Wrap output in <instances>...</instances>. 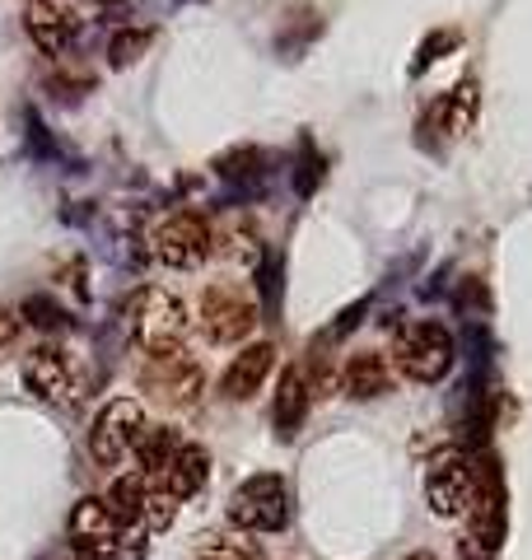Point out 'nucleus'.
Listing matches in <instances>:
<instances>
[{
    "mask_svg": "<svg viewBox=\"0 0 532 560\" xmlns=\"http://www.w3.org/2000/svg\"><path fill=\"white\" fill-rule=\"evenodd\" d=\"M206 477H210V453L201 444H177L173 463L164 467V486L173 490L177 500H187V495H197V490L206 486Z\"/></svg>",
    "mask_w": 532,
    "mask_h": 560,
    "instance_id": "obj_16",
    "label": "nucleus"
},
{
    "mask_svg": "<svg viewBox=\"0 0 532 560\" xmlns=\"http://www.w3.org/2000/svg\"><path fill=\"white\" fill-rule=\"evenodd\" d=\"M309 401H313V393H309V383H304V374L299 370H290L286 378H280V393H276V430L286 434H299V425H304V416H309Z\"/></svg>",
    "mask_w": 532,
    "mask_h": 560,
    "instance_id": "obj_17",
    "label": "nucleus"
},
{
    "mask_svg": "<svg viewBox=\"0 0 532 560\" xmlns=\"http://www.w3.org/2000/svg\"><path fill=\"white\" fill-rule=\"evenodd\" d=\"M388 383H393V370H388V360L379 355V350H360V355L346 360V374H342L346 397H355V401L383 397Z\"/></svg>",
    "mask_w": 532,
    "mask_h": 560,
    "instance_id": "obj_14",
    "label": "nucleus"
},
{
    "mask_svg": "<svg viewBox=\"0 0 532 560\" xmlns=\"http://www.w3.org/2000/svg\"><path fill=\"white\" fill-rule=\"evenodd\" d=\"M206 388V370L201 360H192L187 350H173V355H150L146 370H140V393H150L164 407H192Z\"/></svg>",
    "mask_w": 532,
    "mask_h": 560,
    "instance_id": "obj_8",
    "label": "nucleus"
},
{
    "mask_svg": "<svg viewBox=\"0 0 532 560\" xmlns=\"http://www.w3.org/2000/svg\"><path fill=\"white\" fill-rule=\"evenodd\" d=\"M463 560H467V556H463ZM472 560H476V556H472Z\"/></svg>",
    "mask_w": 532,
    "mask_h": 560,
    "instance_id": "obj_26",
    "label": "nucleus"
},
{
    "mask_svg": "<svg viewBox=\"0 0 532 560\" xmlns=\"http://www.w3.org/2000/svg\"><path fill=\"white\" fill-rule=\"evenodd\" d=\"M154 43V33L150 28H122L117 38H113V47H108V57H113V66H131V61H140V51H146Z\"/></svg>",
    "mask_w": 532,
    "mask_h": 560,
    "instance_id": "obj_22",
    "label": "nucleus"
},
{
    "mask_svg": "<svg viewBox=\"0 0 532 560\" xmlns=\"http://www.w3.org/2000/svg\"><path fill=\"white\" fill-rule=\"evenodd\" d=\"M201 560H257V551H253V541H247V537L216 533V537H206Z\"/></svg>",
    "mask_w": 532,
    "mask_h": 560,
    "instance_id": "obj_21",
    "label": "nucleus"
},
{
    "mask_svg": "<svg viewBox=\"0 0 532 560\" xmlns=\"http://www.w3.org/2000/svg\"><path fill=\"white\" fill-rule=\"evenodd\" d=\"M150 430L146 420V407H140L136 397H113L108 407L94 416V430H89V453H94V463L103 467H117L127 453H136L140 434Z\"/></svg>",
    "mask_w": 532,
    "mask_h": 560,
    "instance_id": "obj_3",
    "label": "nucleus"
},
{
    "mask_svg": "<svg viewBox=\"0 0 532 560\" xmlns=\"http://www.w3.org/2000/svg\"><path fill=\"white\" fill-rule=\"evenodd\" d=\"M467 518L486 551H495L505 541V477H500V467H495V458H472Z\"/></svg>",
    "mask_w": 532,
    "mask_h": 560,
    "instance_id": "obj_9",
    "label": "nucleus"
},
{
    "mask_svg": "<svg viewBox=\"0 0 532 560\" xmlns=\"http://www.w3.org/2000/svg\"><path fill=\"white\" fill-rule=\"evenodd\" d=\"M271 370H276V350L266 341H257V346H247L243 355H234V364H229L224 378H220V388L229 401H247L266 378H271Z\"/></svg>",
    "mask_w": 532,
    "mask_h": 560,
    "instance_id": "obj_13",
    "label": "nucleus"
},
{
    "mask_svg": "<svg viewBox=\"0 0 532 560\" xmlns=\"http://www.w3.org/2000/svg\"><path fill=\"white\" fill-rule=\"evenodd\" d=\"M406 560H435V556H425V551H420V556H406Z\"/></svg>",
    "mask_w": 532,
    "mask_h": 560,
    "instance_id": "obj_25",
    "label": "nucleus"
},
{
    "mask_svg": "<svg viewBox=\"0 0 532 560\" xmlns=\"http://www.w3.org/2000/svg\"><path fill=\"white\" fill-rule=\"evenodd\" d=\"M146 495H150L146 477H117L113 490H108L103 500H108V510L117 514L122 528H127V523H140V518H146Z\"/></svg>",
    "mask_w": 532,
    "mask_h": 560,
    "instance_id": "obj_18",
    "label": "nucleus"
},
{
    "mask_svg": "<svg viewBox=\"0 0 532 560\" xmlns=\"http://www.w3.org/2000/svg\"><path fill=\"white\" fill-rule=\"evenodd\" d=\"M28 38L38 43L47 57H61V51L76 43V28H80V20H76V10L70 5H61V0H28Z\"/></svg>",
    "mask_w": 532,
    "mask_h": 560,
    "instance_id": "obj_12",
    "label": "nucleus"
},
{
    "mask_svg": "<svg viewBox=\"0 0 532 560\" xmlns=\"http://www.w3.org/2000/svg\"><path fill=\"white\" fill-rule=\"evenodd\" d=\"M467 495H472V458L463 448H443L430 458L425 471V500L439 518H458L467 514Z\"/></svg>",
    "mask_w": 532,
    "mask_h": 560,
    "instance_id": "obj_11",
    "label": "nucleus"
},
{
    "mask_svg": "<svg viewBox=\"0 0 532 560\" xmlns=\"http://www.w3.org/2000/svg\"><path fill=\"white\" fill-rule=\"evenodd\" d=\"M393 355H397V370L412 378V383H439L443 374L453 370L458 350H453V337L443 323H406L397 327V341H393Z\"/></svg>",
    "mask_w": 532,
    "mask_h": 560,
    "instance_id": "obj_2",
    "label": "nucleus"
},
{
    "mask_svg": "<svg viewBox=\"0 0 532 560\" xmlns=\"http://www.w3.org/2000/svg\"><path fill=\"white\" fill-rule=\"evenodd\" d=\"M20 327H24V313L10 308V304H0V350H5L14 337H20Z\"/></svg>",
    "mask_w": 532,
    "mask_h": 560,
    "instance_id": "obj_24",
    "label": "nucleus"
},
{
    "mask_svg": "<svg viewBox=\"0 0 532 560\" xmlns=\"http://www.w3.org/2000/svg\"><path fill=\"white\" fill-rule=\"evenodd\" d=\"M257 318H262L257 300H253V290H243V285H210L201 294V327H206V337L220 346H239L243 337H253Z\"/></svg>",
    "mask_w": 532,
    "mask_h": 560,
    "instance_id": "obj_7",
    "label": "nucleus"
},
{
    "mask_svg": "<svg viewBox=\"0 0 532 560\" xmlns=\"http://www.w3.org/2000/svg\"><path fill=\"white\" fill-rule=\"evenodd\" d=\"M24 383L28 393L47 401V407H76L84 397V370L76 364V355L61 346H38L24 360Z\"/></svg>",
    "mask_w": 532,
    "mask_h": 560,
    "instance_id": "obj_4",
    "label": "nucleus"
},
{
    "mask_svg": "<svg viewBox=\"0 0 532 560\" xmlns=\"http://www.w3.org/2000/svg\"><path fill=\"white\" fill-rule=\"evenodd\" d=\"M146 518H150V528H169V523L177 518V495L169 486H159L146 495Z\"/></svg>",
    "mask_w": 532,
    "mask_h": 560,
    "instance_id": "obj_23",
    "label": "nucleus"
},
{
    "mask_svg": "<svg viewBox=\"0 0 532 560\" xmlns=\"http://www.w3.org/2000/svg\"><path fill=\"white\" fill-rule=\"evenodd\" d=\"M229 518H234V528H243V533H280L290 518L286 481L271 477V471L247 477L234 490V500H229Z\"/></svg>",
    "mask_w": 532,
    "mask_h": 560,
    "instance_id": "obj_5",
    "label": "nucleus"
},
{
    "mask_svg": "<svg viewBox=\"0 0 532 560\" xmlns=\"http://www.w3.org/2000/svg\"><path fill=\"white\" fill-rule=\"evenodd\" d=\"M122 323H127V337L146 350V355H173L187 341V304L177 294L159 290V285H140L127 304H122Z\"/></svg>",
    "mask_w": 532,
    "mask_h": 560,
    "instance_id": "obj_1",
    "label": "nucleus"
},
{
    "mask_svg": "<svg viewBox=\"0 0 532 560\" xmlns=\"http://www.w3.org/2000/svg\"><path fill=\"white\" fill-rule=\"evenodd\" d=\"M150 253H154V261H164L173 271L201 267L206 253H210V224L201 215H192V210H173V215H164L154 224Z\"/></svg>",
    "mask_w": 532,
    "mask_h": 560,
    "instance_id": "obj_6",
    "label": "nucleus"
},
{
    "mask_svg": "<svg viewBox=\"0 0 532 560\" xmlns=\"http://www.w3.org/2000/svg\"><path fill=\"white\" fill-rule=\"evenodd\" d=\"M173 453H177V434L173 430H146L140 434V444H136V458L146 471H164L173 463Z\"/></svg>",
    "mask_w": 532,
    "mask_h": 560,
    "instance_id": "obj_20",
    "label": "nucleus"
},
{
    "mask_svg": "<svg viewBox=\"0 0 532 560\" xmlns=\"http://www.w3.org/2000/svg\"><path fill=\"white\" fill-rule=\"evenodd\" d=\"M210 248H220L224 257H234V261H257L262 238H257L253 215L234 210V215H224L220 224H210Z\"/></svg>",
    "mask_w": 532,
    "mask_h": 560,
    "instance_id": "obj_15",
    "label": "nucleus"
},
{
    "mask_svg": "<svg viewBox=\"0 0 532 560\" xmlns=\"http://www.w3.org/2000/svg\"><path fill=\"white\" fill-rule=\"evenodd\" d=\"M439 121H443V131L449 136H463L472 121H476V84H458V90L439 103Z\"/></svg>",
    "mask_w": 532,
    "mask_h": 560,
    "instance_id": "obj_19",
    "label": "nucleus"
},
{
    "mask_svg": "<svg viewBox=\"0 0 532 560\" xmlns=\"http://www.w3.org/2000/svg\"><path fill=\"white\" fill-rule=\"evenodd\" d=\"M70 547H76L80 560H113L122 551V523L108 510V500L84 495L70 510Z\"/></svg>",
    "mask_w": 532,
    "mask_h": 560,
    "instance_id": "obj_10",
    "label": "nucleus"
}]
</instances>
